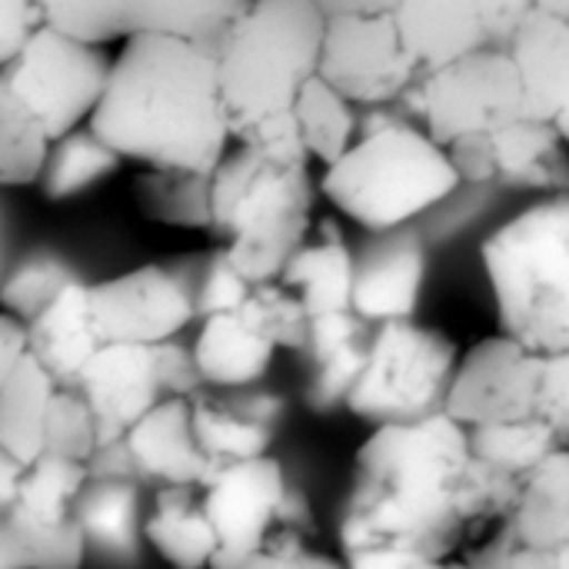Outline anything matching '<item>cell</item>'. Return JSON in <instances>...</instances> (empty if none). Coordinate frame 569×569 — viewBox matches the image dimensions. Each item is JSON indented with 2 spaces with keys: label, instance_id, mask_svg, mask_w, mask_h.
<instances>
[{
  "label": "cell",
  "instance_id": "f6af8a7d",
  "mask_svg": "<svg viewBox=\"0 0 569 569\" xmlns=\"http://www.w3.org/2000/svg\"><path fill=\"white\" fill-rule=\"evenodd\" d=\"M343 563L347 569H433V560L407 553V550H390V547L343 553Z\"/></svg>",
  "mask_w": 569,
  "mask_h": 569
},
{
  "label": "cell",
  "instance_id": "ab89813d",
  "mask_svg": "<svg viewBox=\"0 0 569 569\" xmlns=\"http://www.w3.org/2000/svg\"><path fill=\"white\" fill-rule=\"evenodd\" d=\"M250 290H253V283L237 273V267L223 257L220 247H213L210 253H203L197 260V310H200V317L237 310Z\"/></svg>",
  "mask_w": 569,
  "mask_h": 569
},
{
  "label": "cell",
  "instance_id": "1f68e13d",
  "mask_svg": "<svg viewBox=\"0 0 569 569\" xmlns=\"http://www.w3.org/2000/svg\"><path fill=\"white\" fill-rule=\"evenodd\" d=\"M120 167H123V160L93 133L90 123H83L73 133L53 140L37 190L47 200H57V203L73 200V197L90 193L103 180H110Z\"/></svg>",
  "mask_w": 569,
  "mask_h": 569
},
{
  "label": "cell",
  "instance_id": "7dc6e473",
  "mask_svg": "<svg viewBox=\"0 0 569 569\" xmlns=\"http://www.w3.org/2000/svg\"><path fill=\"white\" fill-rule=\"evenodd\" d=\"M0 569H33L30 567V553H27L20 533L13 530L7 513H0Z\"/></svg>",
  "mask_w": 569,
  "mask_h": 569
},
{
  "label": "cell",
  "instance_id": "5b68a950",
  "mask_svg": "<svg viewBox=\"0 0 569 569\" xmlns=\"http://www.w3.org/2000/svg\"><path fill=\"white\" fill-rule=\"evenodd\" d=\"M313 163L273 160L233 143L210 173V233L250 283L283 277L313 220Z\"/></svg>",
  "mask_w": 569,
  "mask_h": 569
},
{
  "label": "cell",
  "instance_id": "8fae6325",
  "mask_svg": "<svg viewBox=\"0 0 569 569\" xmlns=\"http://www.w3.org/2000/svg\"><path fill=\"white\" fill-rule=\"evenodd\" d=\"M73 387L97 417L100 443H110L123 440L127 430L167 397H190L203 383L190 350L170 340L157 347L100 343Z\"/></svg>",
  "mask_w": 569,
  "mask_h": 569
},
{
  "label": "cell",
  "instance_id": "2e32d148",
  "mask_svg": "<svg viewBox=\"0 0 569 569\" xmlns=\"http://www.w3.org/2000/svg\"><path fill=\"white\" fill-rule=\"evenodd\" d=\"M463 183L517 187L540 197L569 190V147L540 117H523L490 137L447 147Z\"/></svg>",
  "mask_w": 569,
  "mask_h": 569
},
{
  "label": "cell",
  "instance_id": "d6a6232c",
  "mask_svg": "<svg viewBox=\"0 0 569 569\" xmlns=\"http://www.w3.org/2000/svg\"><path fill=\"white\" fill-rule=\"evenodd\" d=\"M253 0H130V33L217 43Z\"/></svg>",
  "mask_w": 569,
  "mask_h": 569
},
{
  "label": "cell",
  "instance_id": "ee69618b",
  "mask_svg": "<svg viewBox=\"0 0 569 569\" xmlns=\"http://www.w3.org/2000/svg\"><path fill=\"white\" fill-rule=\"evenodd\" d=\"M30 357L27 320L0 307V387L13 377V370Z\"/></svg>",
  "mask_w": 569,
  "mask_h": 569
},
{
  "label": "cell",
  "instance_id": "7c38bea8",
  "mask_svg": "<svg viewBox=\"0 0 569 569\" xmlns=\"http://www.w3.org/2000/svg\"><path fill=\"white\" fill-rule=\"evenodd\" d=\"M197 260L143 263L90 283V313L100 340L137 347L177 340L193 320H200Z\"/></svg>",
  "mask_w": 569,
  "mask_h": 569
},
{
  "label": "cell",
  "instance_id": "cb8c5ba5",
  "mask_svg": "<svg viewBox=\"0 0 569 569\" xmlns=\"http://www.w3.org/2000/svg\"><path fill=\"white\" fill-rule=\"evenodd\" d=\"M30 357L60 383L73 387L80 370L100 350V333L90 313V283L70 280L37 317L27 320Z\"/></svg>",
  "mask_w": 569,
  "mask_h": 569
},
{
  "label": "cell",
  "instance_id": "f907efd6",
  "mask_svg": "<svg viewBox=\"0 0 569 569\" xmlns=\"http://www.w3.org/2000/svg\"><path fill=\"white\" fill-rule=\"evenodd\" d=\"M433 569H493L480 560H443V563H433Z\"/></svg>",
  "mask_w": 569,
  "mask_h": 569
},
{
  "label": "cell",
  "instance_id": "52a82bcc",
  "mask_svg": "<svg viewBox=\"0 0 569 569\" xmlns=\"http://www.w3.org/2000/svg\"><path fill=\"white\" fill-rule=\"evenodd\" d=\"M457 363L460 350L443 330L417 317L380 323L373 327L367 367L343 407L373 427L443 413Z\"/></svg>",
  "mask_w": 569,
  "mask_h": 569
},
{
  "label": "cell",
  "instance_id": "7402d4cb",
  "mask_svg": "<svg viewBox=\"0 0 569 569\" xmlns=\"http://www.w3.org/2000/svg\"><path fill=\"white\" fill-rule=\"evenodd\" d=\"M370 340L373 323H367L353 310L310 317V333L300 357L307 363L303 397L313 410H333L347 403L353 383L367 367Z\"/></svg>",
  "mask_w": 569,
  "mask_h": 569
},
{
  "label": "cell",
  "instance_id": "ba28073f",
  "mask_svg": "<svg viewBox=\"0 0 569 569\" xmlns=\"http://www.w3.org/2000/svg\"><path fill=\"white\" fill-rule=\"evenodd\" d=\"M400 107L443 147L490 137L533 113L507 47H483L447 67L427 70Z\"/></svg>",
  "mask_w": 569,
  "mask_h": 569
},
{
  "label": "cell",
  "instance_id": "816d5d0a",
  "mask_svg": "<svg viewBox=\"0 0 569 569\" xmlns=\"http://www.w3.org/2000/svg\"><path fill=\"white\" fill-rule=\"evenodd\" d=\"M553 569H569V543L560 547V550H553Z\"/></svg>",
  "mask_w": 569,
  "mask_h": 569
},
{
  "label": "cell",
  "instance_id": "277c9868",
  "mask_svg": "<svg viewBox=\"0 0 569 569\" xmlns=\"http://www.w3.org/2000/svg\"><path fill=\"white\" fill-rule=\"evenodd\" d=\"M327 17L313 0H253L217 40V87L233 140L293 117L320 73Z\"/></svg>",
  "mask_w": 569,
  "mask_h": 569
},
{
  "label": "cell",
  "instance_id": "f35d334b",
  "mask_svg": "<svg viewBox=\"0 0 569 569\" xmlns=\"http://www.w3.org/2000/svg\"><path fill=\"white\" fill-rule=\"evenodd\" d=\"M13 523V520H10ZM13 530L20 533L27 553H30V567L33 569H83L87 560V537L73 520L67 523H53V527H27V523H13Z\"/></svg>",
  "mask_w": 569,
  "mask_h": 569
},
{
  "label": "cell",
  "instance_id": "4dcf8cb0",
  "mask_svg": "<svg viewBox=\"0 0 569 569\" xmlns=\"http://www.w3.org/2000/svg\"><path fill=\"white\" fill-rule=\"evenodd\" d=\"M90 547L107 553L133 550L137 537H143V510L137 480H93L83 487L73 510Z\"/></svg>",
  "mask_w": 569,
  "mask_h": 569
},
{
  "label": "cell",
  "instance_id": "30bf717a",
  "mask_svg": "<svg viewBox=\"0 0 569 569\" xmlns=\"http://www.w3.org/2000/svg\"><path fill=\"white\" fill-rule=\"evenodd\" d=\"M203 510L217 533L213 569H237L280 530H307V500L290 487L280 460L257 457L220 463L200 487Z\"/></svg>",
  "mask_w": 569,
  "mask_h": 569
},
{
  "label": "cell",
  "instance_id": "b9f144b4",
  "mask_svg": "<svg viewBox=\"0 0 569 569\" xmlns=\"http://www.w3.org/2000/svg\"><path fill=\"white\" fill-rule=\"evenodd\" d=\"M540 417L563 437V443H569V350L543 357Z\"/></svg>",
  "mask_w": 569,
  "mask_h": 569
},
{
  "label": "cell",
  "instance_id": "3957f363",
  "mask_svg": "<svg viewBox=\"0 0 569 569\" xmlns=\"http://www.w3.org/2000/svg\"><path fill=\"white\" fill-rule=\"evenodd\" d=\"M460 187L463 177L450 150L403 107L363 110V130L353 147L330 167H320L317 177V190L330 207L367 233L407 230Z\"/></svg>",
  "mask_w": 569,
  "mask_h": 569
},
{
  "label": "cell",
  "instance_id": "e0dca14e",
  "mask_svg": "<svg viewBox=\"0 0 569 569\" xmlns=\"http://www.w3.org/2000/svg\"><path fill=\"white\" fill-rule=\"evenodd\" d=\"M430 277V250L407 227L393 233H373V240L357 250V283L353 313L367 323L413 320Z\"/></svg>",
  "mask_w": 569,
  "mask_h": 569
},
{
  "label": "cell",
  "instance_id": "ffe728a7",
  "mask_svg": "<svg viewBox=\"0 0 569 569\" xmlns=\"http://www.w3.org/2000/svg\"><path fill=\"white\" fill-rule=\"evenodd\" d=\"M507 50L517 60L533 117L547 120L569 147V23L533 7Z\"/></svg>",
  "mask_w": 569,
  "mask_h": 569
},
{
  "label": "cell",
  "instance_id": "f546056e",
  "mask_svg": "<svg viewBox=\"0 0 569 569\" xmlns=\"http://www.w3.org/2000/svg\"><path fill=\"white\" fill-rule=\"evenodd\" d=\"M133 203L160 227L210 230V173L133 170Z\"/></svg>",
  "mask_w": 569,
  "mask_h": 569
},
{
  "label": "cell",
  "instance_id": "9a60e30c",
  "mask_svg": "<svg viewBox=\"0 0 569 569\" xmlns=\"http://www.w3.org/2000/svg\"><path fill=\"white\" fill-rule=\"evenodd\" d=\"M533 7V0H400L393 20L427 73L483 47H507Z\"/></svg>",
  "mask_w": 569,
  "mask_h": 569
},
{
  "label": "cell",
  "instance_id": "bcb514c9",
  "mask_svg": "<svg viewBox=\"0 0 569 569\" xmlns=\"http://www.w3.org/2000/svg\"><path fill=\"white\" fill-rule=\"evenodd\" d=\"M320 7V13L330 17H380V13H393L400 7V0H313Z\"/></svg>",
  "mask_w": 569,
  "mask_h": 569
},
{
  "label": "cell",
  "instance_id": "681fc988",
  "mask_svg": "<svg viewBox=\"0 0 569 569\" xmlns=\"http://www.w3.org/2000/svg\"><path fill=\"white\" fill-rule=\"evenodd\" d=\"M543 13H550V17H557V20H563L569 23V0H533Z\"/></svg>",
  "mask_w": 569,
  "mask_h": 569
},
{
  "label": "cell",
  "instance_id": "603a6c76",
  "mask_svg": "<svg viewBox=\"0 0 569 569\" xmlns=\"http://www.w3.org/2000/svg\"><path fill=\"white\" fill-rule=\"evenodd\" d=\"M280 283L297 293V300L310 317L353 310L357 247L347 240L340 223L317 220L307 240L290 257Z\"/></svg>",
  "mask_w": 569,
  "mask_h": 569
},
{
  "label": "cell",
  "instance_id": "8992f818",
  "mask_svg": "<svg viewBox=\"0 0 569 569\" xmlns=\"http://www.w3.org/2000/svg\"><path fill=\"white\" fill-rule=\"evenodd\" d=\"M500 333L540 357L569 350V190L507 217L480 247Z\"/></svg>",
  "mask_w": 569,
  "mask_h": 569
},
{
  "label": "cell",
  "instance_id": "836d02e7",
  "mask_svg": "<svg viewBox=\"0 0 569 569\" xmlns=\"http://www.w3.org/2000/svg\"><path fill=\"white\" fill-rule=\"evenodd\" d=\"M467 433H470L473 457L480 463H487L490 470L510 477V480L527 477L557 447H563V437L543 417L510 420V423H487V427H473Z\"/></svg>",
  "mask_w": 569,
  "mask_h": 569
},
{
  "label": "cell",
  "instance_id": "83f0119b",
  "mask_svg": "<svg viewBox=\"0 0 569 569\" xmlns=\"http://www.w3.org/2000/svg\"><path fill=\"white\" fill-rule=\"evenodd\" d=\"M87 483H90L87 463L63 460V457H40L20 470L17 493L13 503L7 507V517L27 527L67 523L73 520L77 500Z\"/></svg>",
  "mask_w": 569,
  "mask_h": 569
},
{
  "label": "cell",
  "instance_id": "5bb4252c",
  "mask_svg": "<svg viewBox=\"0 0 569 569\" xmlns=\"http://www.w3.org/2000/svg\"><path fill=\"white\" fill-rule=\"evenodd\" d=\"M540 383L543 357L507 333H493L460 353L443 410L467 430L530 420L540 417Z\"/></svg>",
  "mask_w": 569,
  "mask_h": 569
},
{
  "label": "cell",
  "instance_id": "7a4b0ae2",
  "mask_svg": "<svg viewBox=\"0 0 569 569\" xmlns=\"http://www.w3.org/2000/svg\"><path fill=\"white\" fill-rule=\"evenodd\" d=\"M93 133L143 170L213 173L233 147L217 87V43L130 33L110 53Z\"/></svg>",
  "mask_w": 569,
  "mask_h": 569
},
{
  "label": "cell",
  "instance_id": "d4e9b609",
  "mask_svg": "<svg viewBox=\"0 0 569 569\" xmlns=\"http://www.w3.org/2000/svg\"><path fill=\"white\" fill-rule=\"evenodd\" d=\"M510 543L560 550L569 543V447H557L543 463L517 480L513 510L500 530Z\"/></svg>",
  "mask_w": 569,
  "mask_h": 569
},
{
  "label": "cell",
  "instance_id": "d590c367",
  "mask_svg": "<svg viewBox=\"0 0 569 569\" xmlns=\"http://www.w3.org/2000/svg\"><path fill=\"white\" fill-rule=\"evenodd\" d=\"M40 27L107 47L130 37V0H33Z\"/></svg>",
  "mask_w": 569,
  "mask_h": 569
},
{
  "label": "cell",
  "instance_id": "e575fe53",
  "mask_svg": "<svg viewBox=\"0 0 569 569\" xmlns=\"http://www.w3.org/2000/svg\"><path fill=\"white\" fill-rule=\"evenodd\" d=\"M53 140L0 83V187H37Z\"/></svg>",
  "mask_w": 569,
  "mask_h": 569
},
{
  "label": "cell",
  "instance_id": "9c48e42d",
  "mask_svg": "<svg viewBox=\"0 0 569 569\" xmlns=\"http://www.w3.org/2000/svg\"><path fill=\"white\" fill-rule=\"evenodd\" d=\"M110 70L107 47L80 43L47 27L0 67V83L47 130L50 140L90 123Z\"/></svg>",
  "mask_w": 569,
  "mask_h": 569
},
{
  "label": "cell",
  "instance_id": "7bdbcfd3",
  "mask_svg": "<svg viewBox=\"0 0 569 569\" xmlns=\"http://www.w3.org/2000/svg\"><path fill=\"white\" fill-rule=\"evenodd\" d=\"M40 27L33 0H0V67L30 40Z\"/></svg>",
  "mask_w": 569,
  "mask_h": 569
},
{
  "label": "cell",
  "instance_id": "60d3db41",
  "mask_svg": "<svg viewBox=\"0 0 569 569\" xmlns=\"http://www.w3.org/2000/svg\"><path fill=\"white\" fill-rule=\"evenodd\" d=\"M237 569H347V563L313 550L303 530H280L263 550H257Z\"/></svg>",
  "mask_w": 569,
  "mask_h": 569
},
{
  "label": "cell",
  "instance_id": "484cf974",
  "mask_svg": "<svg viewBox=\"0 0 569 569\" xmlns=\"http://www.w3.org/2000/svg\"><path fill=\"white\" fill-rule=\"evenodd\" d=\"M143 540L170 569H213L217 533L200 487H157L143 513Z\"/></svg>",
  "mask_w": 569,
  "mask_h": 569
},
{
  "label": "cell",
  "instance_id": "44dd1931",
  "mask_svg": "<svg viewBox=\"0 0 569 569\" xmlns=\"http://www.w3.org/2000/svg\"><path fill=\"white\" fill-rule=\"evenodd\" d=\"M277 353L280 347L240 307L227 313L200 317V330L190 343L197 377L210 390L257 387L270 373Z\"/></svg>",
  "mask_w": 569,
  "mask_h": 569
},
{
  "label": "cell",
  "instance_id": "d6986e66",
  "mask_svg": "<svg viewBox=\"0 0 569 569\" xmlns=\"http://www.w3.org/2000/svg\"><path fill=\"white\" fill-rule=\"evenodd\" d=\"M190 397H167L127 430L123 440L140 480L157 487H203L213 473V463L193 433Z\"/></svg>",
  "mask_w": 569,
  "mask_h": 569
},
{
  "label": "cell",
  "instance_id": "6da1fadb",
  "mask_svg": "<svg viewBox=\"0 0 569 569\" xmlns=\"http://www.w3.org/2000/svg\"><path fill=\"white\" fill-rule=\"evenodd\" d=\"M517 480L470 450V433L447 410L373 427L353 457L340 517V550L390 547L433 563L483 550L507 523Z\"/></svg>",
  "mask_w": 569,
  "mask_h": 569
},
{
  "label": "cell",
  "instance_id": "4316f807",
  "mask_svg": "<svg viewBox=\"0 0 569 569\" xmlns=\"http://www.w3.org/2000/svg\"><path fill=\"white\" fill-rule=\"evenodd\" d=\"M60 383L27 357L13 377L0 387V447L20 463L30 467L43 457L47 447V417Z\"/></svg>",
  "mask_w": 569,
  "mask_h": 569
},
{
  "label": "cell",
  "instance_id": "8d00e7d4",
  "mask_svg": "<svg viewBox=\"0 0 569 569\" xmlns=\"http://www.w3.org/2000/svg\"><path fill=\"white\" fill-rule=\"evenodd\" d=\"M100 447V430L90 403L77 387H60L47 417V447L43 457H63L77 463H90Z\"/></svg>",
  "mask_w": 569,
  "mask_h": 569
},
{
  "label": "cell",
  "instance_id": "4fadbf2b",
  "mask_svg": "<svg viewBox=\"0 0 569 569\" xmlns=\"http://www.w3.org/2000/svg\"><path fill=\"white\" fill-rule=\"evenodd\" d=\"M320 77L360 110L400 107L423 67L400 40L393 13L330 17L320 50Z\"/></svg>",
  "mask_w": 569,
  "mask_h": 569
},
{
  "label": "cell",
  "instance_id": "c3c4849f",
  "mask_svg": "<svg viewBox=\"0 0 569 569\" xmlns=\"http://www.w3.org/2000/svg\"><path fill=\"white\" fill-rule=\"evenodd\" d=\"M20 463L0 447V513H7V507L13 503V493H17V480H20Z\"/></svg>",
  "mask_w": 569,
  "mask_h": 569
},
{
  "label": "cell",
  "instance_id": "f1b7e54d",
  "mask_svg": "<svg viewBox=\"0 0 569 569\" xmlns=\"http://www.w3.org/2000/svg\"><path fill=\"white\" fill-rule=\"evenodd\" d=\"M293 117L313 167H330L333 160H340L363 130V110L340 90H333L320 73L297 97Z\"/></svg>",
  "mask_w": 569,
  "mask_h": 569
},
{
  "label": "cell",
  "instance_id": "ac0fdd59",
  "mask_svg": "<svg viewBox=\"0 0 569 569\" xmlns=\"http://www.w3.org/2000/svg\"><path fill=\"white\" fill-rule=\"evenodd\" d=\"M283 403L270 393L247 390H197L190 397V417L200 450L213 467L267 457L277 437Z\"/></svg>",
  "mask_w": 569,
  "mask_h": 569
},
{
  "label": "cell",
  "instance_id": "74e56055",
  "mask_svg": "<svg viewBox=\"0 0 569 569\" xmlns=\"http://www.w3.org/2000/svg\"><path fill=\"white\" fill-rule=\"evenodd\" d=\"M70 280H77V273L50 253L40 257H27L3 283H0V307L17 313L20 320L37 317Z\"/></svg>",
  "mask_w": 569,
  "mask_h": 569
}]
</instances>
